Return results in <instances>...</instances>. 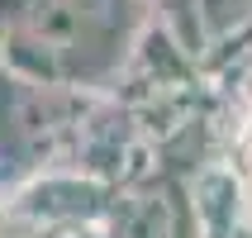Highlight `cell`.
Here are the masks:
<instances>
[{"instance_id":"1","label":"cell","mask_w":252,"mask_h":238,"mask_svg":"<svg viewBox=\"0 0 252 238\" xmlns=\"http://www.w3.org/2000/svg\"><path fill=\"white\" fill-rule=\"evenodd\" d=\"M124 0H10L0 43L14 71L48 86H81L124 43Z\"/></svg>"}]
</instances>
